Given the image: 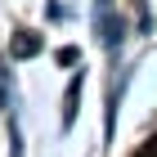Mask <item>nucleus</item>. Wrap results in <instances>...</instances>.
<instances>
[{"instance_id":"f257e3e1","label":"nucleus","mask_w":157,"mask_h":157,"mask_svg":"<svg viewBox=\"0 0 157 157\" xmlns=\"http://www.w3.org/2000/svg\"><path fill=\"white\" fill-rule=\"evenodd\" d=\"M36 49H40V36H36V32H18V36H13V54H18V59L36 54Z\"/></svg>"},{"instance_id":"f03ea898","label":"nucleus","mask_w":157,"mask_h":157,"mask_svg":"<svg viewBox=\"0 0 157 157\" xmlns=\"http://www.w3.org/2000/svg\"><path fill=\"white\" fill-rule=\"evenodd\" d=\"M135 157H157V135H148V139H144V144H139V148H135Z\"/></svg>"}]
</instances>
